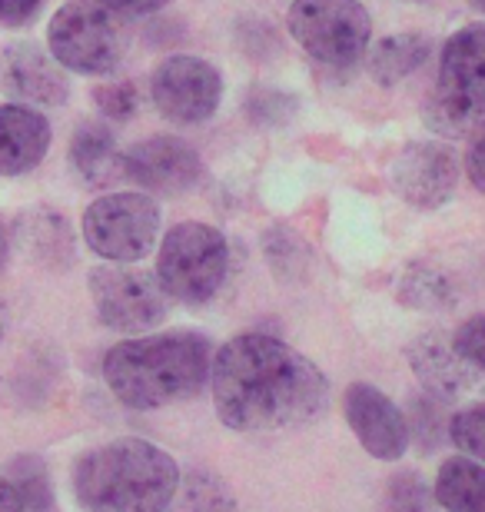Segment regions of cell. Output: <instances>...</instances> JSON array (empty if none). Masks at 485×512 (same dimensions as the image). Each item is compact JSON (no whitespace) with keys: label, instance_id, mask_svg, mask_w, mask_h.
<instances>
[{"label":"cell","instance_id":"cell-27","mask_svg":"<svg viewBox=\"0 0 485 512\" xmlns=\"http://www.w3.org/2000/svg\"><path fill=\"white\" fill-rule=\"evenodd\" d=\"M452 346L469 366L485 370V316H472V320L462 323L456 336H452Z\"/></svg>","mask_w":485,"mask_h":512},{"label":"cell","instance_id":"cell-9","mask_svg":"<svg viewBox=\"0 0 485 512\" xmlns=\"http://www.w3.org/2000/svg\"><path fill=\"white\" fill-rule=\"evenodd\" d=\"M90 296L103 326L117 333H143L167 320L170 296L150 270L107 263L90 270Z\"/></svg>","mask_w":485,"mask_h":512},{"label":"cell","instance_id":"cell-16","mask_svg":"<svg viewBox=\"0 0 485 512\" xmlns=\"http://www.w3.org/2000/svg\"><path fill=\"white\" fill-rule=\"evenodd\" d=\"M50 124L27 104L0 107V177H20L47 157Z\"/></svg>","mask_w":485,"mask_h":512},{"label":"cell","instance_id":"cell-18","mask_svg":"<svg viewBox=\"0 0 485 512\" xmlns=\"http://www.w3.org/2000/svg\"><path fill=\"white\" fill-rule=\"evenodd\" d=\"M70 163L87 187H110L123 180V153L117 137L103 124H80L70 140Z\"/></svg>","mask_w":485,"mask_h":512},{"label":"cell","instance_id":"cell-10","mask_svg":"<svg viewBox=\"0 0 485 512\" xmlns=\"http://www.w3.org/2000/svg\"><path fill=\"white\" fill-rule=\"evenodd\" d=\"M153 104L170 124H203L216 114L223 97V77L210 60L177 54L167 57L150 77Z\"/></svg>","mask_w":485,"mask_h":512},{"label":"cell","instance_id":"cell-32","mask_svg":"<svg viewBox=\"0 0 485 512\" xmlns=\"http://www.w3.org/2000/svg\"><path fill=\"white\" fill-rule=\"evenodd\" d=\"M0 512H27L24 499L17 496V489L7 476H0Z\"/></svg>","mask_w":485,"mask_h":512},{"label":"cell","instance_id":"cell-20","mask_svg":"<svg viewBox=\"0 0 485 512\" xmlns=\"http://www.w3.org/2000/svg\"><path fill=\"white\" fill-rule=\"evenodd\" d=\"M436 503L446 512H485V469L476 459H446L436 476Z\"/></svg>","mask_w":485,"mask_h":512},{"label":"cell","instance_id":"cell-34","mask_svg":"<svg viewBox=\"0 0 485 512\" xmlns=\"http://www.w3.org/2000/svg\"><path fill=\"white\" fill-rule=\"evenodd\" d=\"M469 4L476 7V10H482V14H485V0H469Z\"/></svg>","mask_w":485,"mask_h":512},{"label":"cell","instance_id":"cell-3","mask_svg":"<svg viewBox=\"0 0 485 512\" xmlns=\"http://www.w3.org/2000/svg\"><path fill=\"white\" fill-rule=\"evenodd\" d=\"M177 486L173 456L147 439H113L74 466V496L84 512H167Z\"/></svg>","mask_w":485,"mask_h":512},{"label":"cell","instance_id":"cell-11","mask_svg":"<svg viewBox=\"0 0 485 512\" xmlns=\"http://www.w3.org/2000/svg\"><path fill=\"white\" fill-rule=\"evenodd\" d=\"M456 157L449 147L432 140L406 143L389 163V183L409 207L416 210H439L442 203L456 193Z\"/></svg>","mask_w":485,"mask_h":512},{"label":"cell","instance_id":"cell-7","mask_svg":"<svg viewBox=\"0 0 485 512\" xmlns=\"http://www.w3.org/2000/svg\"><path fill=\"white\" fill-rule=\"evenodd\" d=\"M47 40L60 67L87 77L110 74L127 47L123 20L103 10L97 0H67L50 20Z\"/></svg>","mask_w":485,"mask_h":512},{"label":"cell","instance_id":"cell-21","mask_svg":"<svg viewBox=\"0 0 485 512\" xmlns=\"http://www.w3.org/2000/svg\"><path fill=\"white\" fill-rule=\"evenodd\" d=\"M399 300L412 310H449L459 300V293L439 266L409 263L406 273L399 276Z\"/></svg>","mask_w":485,"mask_h":512},{"label":"cell","instance_id":"cell-25","mask_svg":"<svg viewBox=\"0 0 485 512\" xmlns=\"http://www.w3.org/2000/svg\"><path fill=\"white\" fill-rule=\"evenodd\" d=\"M389 512H436V493L419 476L402 473L389 483Z\"/></svg>","mask_w":485,"mask_h":512},{"label":"cell","instance_id":"cell-8","mask_svg":"<svg viewBox=\"0 0 485 512\" xmlns=\"http://www.w3.org/2000/svg\"><path fill=\"white\" fill-rule=\"evenodd\" d=\"M160 237V207L147 193H110L84 213L87 247L107 263H140Z\"/></svg>","mask_w":485,"mask_h":512},{"label":"cell","instance_id":"cell-13","mask_svg":"<svg viewBox=\"0 0 485 512\" xmlns=\"http://www.w3.org/2000/svg\"><path fill=\"white\" fill-rule=\"evenodd\" d=\"M346 423L369 456L392 463L409 449V423L383 389L353 383L346 389Z\"/></svg>","mask_w":485,"mask_h":512},{"label":"cell","instance_id":"cell-2","mask_svg":"<svg viewBox=\"0 0 485 512\" xmlns=\"http://www.w3.org/2000/svg\"><path fill=\"white\" fill-rule=\"evenodd\" d=\"M213 356V343L203 333L123 340L103 356V380L130 409H160L200 393L210 380Z\"/></svg>","mask_w":485,"mask_h":512},{"label":"cell","instance_id":"cell-6","mask_svg":"<svg viewBox=\"0 0 485 512\" xmlns=\"http://www.w3.org/2000/svg\"><path fill=\"white\" fill-rule=\"evenodd\" d=\"M286 24L319 67L333 70L353 67L373 37V20L359 0H296Z\"/></svg>","mask_w":485,"mask_h":512},{"label":"cell","instance_id":"cell-5","mask_svg":"<svg viewBox=\"0 0 485 512\" xmlns=\"http://www.w3.org/2000/svg\"><path fill=\"white\" fill-rule=\"evenodd\" d=\"M230 276V243L210 223H180L160 243L157 280L173 300L210 303Z\"/></svg>","mask_w":485,"mask_h":512},{"label":"cell","instance_id":"cell-12","mask_svg":"<svg viewBox=\"0 0 485 512\" xmlns=\"http://www.w3.org/2000/svg\"><path fill=\"white\" fill-rule=\"evenodd\" d=\"M203 177V160L187 140L157 133L140 140L137 147L123 153V180H133L137 187L163 197L193 190Z\"/></svg>","mask_w":485,"mask_h":512},{"label":"cell","instance_id":"cell-24","mask_svg":"<svg viewBox=\"0 0 485 512\" xmlns=\"http://www.w3.org/2000/svg\"><path fill=\"white\" fill-rule=\"evenodd\" d=\"M449 436L462 453L485 463V403L459 409V413L449 419Z\"/></svg>","mask_w":485,"mask_h":512},{"label":"cell","instance_id":"cell-23","mask_svg":"<svg viewBox=\"0 0 485 512\" xmlns=\"http://www.w3.org/2000/svg\"><path fill=\"white\" fill-rule=\"evenodd\" d=\"M7 479L14 483L17 496L24 499L27 512H50L54 509V493H50V476H47L44 459L17 456Z\"/></svg>","mask_w":485,"mask_h":512},{"label":"cell","instance_id":"cell-14","mask_svg":"<svg viewBox=\"0 0 485 512\" xmlns=\"http://www.w3.org/2000/svg\"><path fill=\"white\" fill-rule=\"evenodd\" d=\"M0 90L27 107H60L70 97V77L37 44H10L0 50Z\"/></svg>","mask_w":485,"mask_h":512},{"label":"cell","instance_id":"cell-19","mask_svg":"<svg viewBox=\"0 0 485 512\" xmlns=\"http://www.w3.org/2000/svg\"><path fill=\"white\" fill-rule=\"evenodd\" d=\"M432 40L426 34H389L383 40H376L373 54H369V74H373L376 84L392 87L399 80H406L409 74L429 60Z\"/></svg>","mask_w":485,"mask_h":512},{"label":"cell","instance_id":"cell-30","mask_svg":"<svg viewBox=\"0 0 485 512\" xmlns=\"http://www.w3.org/2000/svg\"><path fill=\"white\" fill-rule=\"evenodd\" d=\"M466 173H469L472 187L485 193V124L479 127V133L472 137L466 150Z\"/></svg>","mask_w":485,"mask_h":512},{"label":"cell","instance_id":"cell-22","mask_svg":"<svg viewBox=\"0 0 485 512\" xmlns=\"http://www.w3.org/2000/svg\"><path fill=\"white\" fill-rule=\"evenodd\" d=\"M167 512H236V499L220 476L193 469L190 476H180V486Z\"/></svg>","mask_w":485,"mask_h":512},{"label":"cell","instance_id":"cell-33","mask_svg":"<svg viewBox=\"0 0 485 512\" xmlns=\"http://www.w3.org/2000/svg\"><path fill=\"white\" fill-rule=\"evenodd\" d=\"M7 250H10V240H7L4 223H0V270H4V263H7Z\"/></svg>","mask_w":485,"mask_h":512},{"label":"cell","instance_id":"cell-35","mask_svg":"<svg viewBox=\"0 0 485 512\" xmlns=\"http://www.w3.org/2000/svg\"><path fill=\"white\" fill-rule=\"evenodd\" d=\"M0 340H4V313H0Z\"/></svg>","mask_w":485,"mask_h":512},{"label":"cell","instance_id":"cell-4","mask_svg":"<svg viewBox=\"0 0 485 512\" xmlns=\"http://www.w3.org/2000/svg\"><path fill=\"white\" fill-rule=\"evenodd\" d=\"M426 117L446 137H462L485 124V24H469L446 40L439 87Z\"/></svg>","mask_w":485,"mask_h":512},{"label":"cell","instance_id":"cell-29","mask_svg":"<svg viewBox=\"0 0 485 512\" xmlns=\"http://www.w3.org/2000/svg\"><path fill=\"white\" fill-rule=\"evenodd\" d=\"M44 0H0V24L4 27H24L34 20Z\"/></svg>","mask_w":485,"mask_h":512},{"label":"cell","instance_id":"cell-28","mask_svg":"<svg viewBox=\"0 0 485 512\" xmlns=\"http://www.w3.org/2000/svg\"><path fill=\"white\" fill-rule=\"evenodd\" d=\"M103 10H110L117 20H133V17H147L157 14L170 4V0H97Z\"/></svg>","mask_w":485,"mask_h":512},{"label":"cell","instance_id":"cell-17","mask_svg":"<svg viewBox=\"0 0 485 512\" xmlns=\"http://www.w3.org/2000/svg\"><path fill=\"white\" fill-rule=\"evenodd\" d=\"M17 243L24 247L40 266L47 270H67L74 263V233L67 220L50 210H30L20 213L17 223Z\"/></svg>","mask_w":485,"mask_h":512},{"label":"cell","instance_id":"cell-1","mask_svg":"<svg viewBox=\"0 0 485 512\" xmlns=\"http://www.w3.org/2000/svg\"><path fill=\"white\" fill-rule=\"evenodd\" d=\"M216 416L236 433H280L326 409V376L276 336L243 333L220 346L210 370Z\"/></svg>","mask_w":485,"mask_h":512},{"label":"cell","instance_id":"cell-31","mask_svg":"<svg viewBox=\"0 0 485 512\" xmlns=\"http://www.w3.org/2000/svg\"><path fill=\"white\" fill-rule=\"evenodd\" d=\"M416 423H419V443L422 449H436L439 446V429H436V406H429V399L416 403Z\"/></svg>","mask_w":485,"mask_h":512},{"label":"cell","instance_id":"cell-26","mask_svg":"<svg viewBox=\"0 0 485 512\" xmlns=\"http://www.w3.org/2000/svg\"><path fill=\"white\" fill-rule=\"evenodd\" d=\"M97 110L107 120H130L137 114V87L133 84H103L94 90Z\"/></svg>","mask_w":485,"mask_h":512},{"label":"cell","instance_id":"cell-15","mask_svg":"<svg viewBox=\"0 0 485 512\" xmlns=\"http://www.w3.org/2000/svg\"><path fill=\"white\" fill-rule=\"evenodd\" d=\"M406 356L422 389L436 399H456L462 393H469L472 383H476L472 366L462 360L452 340H446L442 333L416 336V340L406 346Z\"/></svg>","mask_w":485,"mask_h":512}]
</instances>
